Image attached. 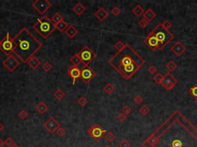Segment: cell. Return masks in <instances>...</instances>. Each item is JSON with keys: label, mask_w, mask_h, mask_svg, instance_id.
Segmentation results:
<instances>
[{"label": "cell", "mask_w": 197, "mask_h": 147, "mask_svg": "<svg viewBox=\"0 0 197 147\" xmlns=\"http://www.w3.org/2000/svg\"><path fill=\"white\" fill-rule=\"evenodd\" d=\"M145 63L146 61L129 44L109 60V64L125 80L131 78Z\"/></svg>", "instance_id": "obj_1"}, {"label": "cell", "mask_w": 197, "mask_h": 147, "mask_svg": "<svg viewBox=\"0 0 197 147\" xmlns=\"http://www.w3.org/2000/svg\"><path fill=\"white\" fill-rule=\"evenodd\" d=\"M12 38L16 45L13 53L23 63H27L31 57L35 56V54L43 45L26 27L21 29Z\"/></svg>", "instance_id": "obj_2"}, {"label": "cell", "mask_w": 197, "mask_h": 147, "mask_svg": "<svg viewBox=\"0 0 197 147\" xmlns=\"http://www.w3.org/2000/svg\"><path fill=\"white\" fill-rule=\"evenodd\" d=\"M33 28L44 39L47 38L55 31V29H56L55 25L52 22L51 18H49L46 15H43L41 18H39L34 24Z\"/></svg>", "instance_id": "obj_3"}, {"label": "cell", "mask_w": 197, "mask_h": 147, "mask_svg": "<svg viewBox=\"0 0 197 147\" xmlns=\"http://www.w3.org/2000/svg\"><path fill=\"white\" fill-rule=\"evenodd\" d=\"M159 41V50H162L169 44L174 38V35L162 26V23H159L156 28L151 32Z\"/></svg>", "instance_id": "obj_4"}, {"label": "cell", "mask_w": 197, "mask_h": 147, "mask_svg": "<svg viewBox=\"0 0 197 147\" xmlns=\"http://www.w3.org/2000/svg\"><path fill=\"white\" fill-rule=\"evenodd\" d=\"M15 47H16V45L13 41V38H11L9 33H7L2 40H1L0 50L6 55L9 56L14 51Z\"/></svg>", "instance_id": "obj_5"}, {"label": "cell", "mask_w": 197, "mask_h": 147, "mask_svg": "<svg viewBox=\"0 0 197 147\" xmlns=\"http://www.w3.org/2000/svg\"><path fill=\"white\" fill-rule=\"evenodd\" d=\"M78 55L81 58L82 63L84 64V66L89 65V64L92 63L96 58L95 53L87 45L82 48V49L79 52Z\"/></svg>", "instance_id": "obj_6"}, {"label": "cell", "mask_w": 197, "mask_h": 147, "mask_svg": "<svg viewBox=\"0 0 197 147\" xmlns=\"http://www.w3.org/2000/svg\"><path fill=\"white\" fill-rule=\"evenodd\" d=\"M87 133L94 140L98 142L106 133V130H105L99 124H96L89 129Z\"/></svg>", "instance_id": "obj_7"}, {"label": "cell", "mask_w": 197, "mask_h": 147, "mask_svg": "<svg viewBox=\"0 0 197 147\" xmlns=\"http://www.w3.org/2000/svg\"><path fill=\"white\" fill-rule=\"evenodd\" d=\"M96 76V73L93 71L92 67L89 66H83L81 68V76L80 78L82 81L86 84H89L93 78Z\"/></svg>", "instance_id": "obj_8"}, {"label": "cell", "mask_w": 197, "mask_h": 147, "mask_svg": "<svg viewBox=\"0 0 197 147\" xmlns=\"http://www.w3.org/2000/svg\"><path fill=\"white\" fill-rule=\"evenodd\" d=\"M32 6L39 14L44 15L45 12L52 7V3L48 0H36L33 2Z\"/></svg>", "instance_id": "obj_9"}, {"label": "cell", "mask_w": 197, "mask_h": 147, "mask_svg": "<svg viewBox=\"0 0 197 147\" xmlns=\"http://www.w3.org/2000/svg\"><path fill=\"white\" fill-rule=\"evenodd\" d=\"M2 64H3V66L6 67V69L8 70L9 71L12 72L15 71L19 66L20 62L16 58L14 55H10L2 62Z\"/></svg>", "instance_id": "obj_10"}, {"label": "cell", "mask_w": 197, "mask_h": 147, "mask_svg": "<svg viewBox=\"0 0 197 147\" xmlns=\"http://www.w3.org/2000/svg\"><path fill=\"white\" fill-rule=\"evenodd\" d=\"M43 127L51 134L55 133L60 127V123L58 122L54 117H50L47 121L43 123Z\"/></svg>", "instance_id": "obj_11"}, {"label": "cell", "mask_w": 197, "mask_h": 147, "mask_svg": "<svg viewBox=\"0 0 197 147\" xmlns=\"http://www.w3.org/2000/svg\"><path fill=\"white\" fill-rule=\"evenodd\" d=\"M67 74L69 76L70 78L72 79V84H75L76 83V80L78 78H80V76H81V69L79 67H77V66L72 65L70 66L67 70Z\"/></svg>", "instance_id": "obj_12"}, {"label": "cell", "mask_w": 197, "mask_h": 147, "mask_svg": "<svg viewBox=\"0 0 197 147\" xmlns=\"http://www.w3.org/2000/svg\"><path fill=\"white\" fill-rule=\"evenodd\" d=\"M144 42L146 43V45L148 47L150 48L151 50L154 51L156 49H158L159 46V41L156 39V38L152 35V33L150 32L149 35L146 36V38L144 40Z\"/></svg>", "instance_id": "obj_13"}, {"label": "cell", "mask_w": 197, "mask_h": 147, "mask_svg": "<svg viewBox=\"0 0 197 147\" xmlns=\"http://www.w3.org/2000/svg\"><path fill=\"white\" fill-rule=\"evenodd\" d=\"M171 51L174 53V55L176 56V57H180L181 55L184 53L186 50V48L185 47V45H183V44L179 41H176L174 45H172L171 47Z\"/></svg>", "instance_id": "obj_14"}, {"label": "cell", "mask_w": 197, "mask_h": 147, "mask_svg": "<svg viewBox=\"0 0 197 147\" xmlns=\"http://www.w3.org/2000/svg\"><path fill=\"white\" fill-rule=\"evenodd\" d=\"M94 16L98 19L99 22H104L108 16H109V12H107L103 7H101L94 13Z\"/></svg>", "instance_id": "obj_15"}, {"label": "cell", "mask_w": 197, "mask_h": 147, "mask_svg": "<svg viewBox=\"0 0 197 147\" xmlns=\"http://www.w3.org/2000/svg\"><path fill=\"white\" fill-rule=\"evenodd\" d=\"M72 10H73V12H75L77 15L80 16V15H82L86 12V6H85L84 5H82L81 2H78V3L72 8Z\"/></svg>", "instance_id": "obj_16"}, {"label": "cell", "mask_w": 197, "mask_h": 147, "mask_svg": "<svg viewBox=\"0 0 197 147\" xmlns=\"http://www.w3.org/2000/svg\"><path fill=\"white\" fill-rule=\"evenodd\" d=\"M156 17V13L152 10V8H148L147 10L145 11L143 14V18L150 22L152 21Z\"/></svg>", "instance_id": "obj_17"}, {"label": "cell", "mask_w": 197, "mask_h": 147, "mask_svg": "<svg viewBox=\"0 0 197 147\" xmlns=\"http://www.w3.org/2000/svg\"><path fill=\"white\" fill-rule=\"evenodd\" d=\"M78 32H79L77 30V29H76L75 26H73V25H69V26L68 27V29L66 30V32H65L66 35L70 39H73L75 38V36L78 34Z\"/></svg>", "instance_id": "obj_18"}, {"label": "cell", "mask_w": 197, "mask_h": 147, "mask_svg": "<svg viewBox=\"0 0 197 147\" xmlns=\"http://www.w3.org/2000/svg\"><path fill=\"white\" fill-rule=\"evenodd\" d=\"M177 80L171 74L170 72H167V73L163 76V80H162V84H166V83H172V84H176ZM161 84V85H162Z\"/></svg>", "instance_id": "obj_19"}, {"label": "cell", "mask_w": 197, "mask_h": 147, "mask_svg": "<svg viewBox=\"0 0 197 147\" xmlns=\"http://www.w3.org/2000/svg\"><path fill=\"white\" fill-rule=\"evenodd\" d=\"M35 110L39 113L40 114H44L48 110H49V106H47V104H45V102L41 101L40 103L37 104L35 106Z\"/></svg>", "instance_id": "obj_20"}, {"label": "cell", "mask_w": 197, "mask_h": 147, "mask_svg": "<svg viewBox=\"0 0 197 147\" xmlns=\"http://www.w3.org/2000/svg\"><path fill=\"white\" fill-rule=\"evenodd\" d=\"M27 64L30 66L31 68H33V69H36L37 67L40 65L41 61H40V60H39L38 57H36L35 56H33V57H31L30 59L28 61Z\"/></svg>", "instance_id": "obj_21"}, {"label": "cell", "mask_w": 197, "mask_h": 147, "mask_svg": "<svg viewBox=\"0 0 197 147\" xmlns=\"http://www.w3.org/2000/svg\"><path fill=\"white\" fill-rule=\"evenodd\" d=\"M69 26V25L68 23L63 19V20L61 21L59 24H57L55 25V29H57L60 32H66V30L68 29V27Z\"/></svg>", "instance_id": "obj_22"}, {"label": "cell", "mask_w": 197, "mask_h": 147, "mask_svg": "<svg viewBox=\"0 0 197 147\" xmlns=\"http://www.w3.org/2000/svg\"><path fill=\"white\" fill-rule=\"evenodd\" d=\"M132 12H133V14L135 15V16L140 17V16H141L142 15H143L145 11H144L143 8H142L140 5H136V6H135V7L133 8Z\"/></svg>", "instance_id": "obj_23"}, {"label": "cell", "mask_w": 197, "mask_h": 147, "mask_svg": "<svg viewBox=\"0 0 197 147\" xmlns=\"http://www.w3.org/2000/svg\"><path fill=\"white\" fill-rule=\"evenodd\" d=\"M54 97L57 100L60 101V100H62L64 99V97H66V94H65V92L63 90L60 89V88H58L56 91L53 94Z\"/></svg>", "instance_id": "obj_24"}, {"label": "cell", "mask_w": 197, "mask_h": 147, "mask_svg": "<svg viewBox=\"0 0 197 147\" xmlns=\"http://www.w3.org/2000/svg\"><path fill=\"white\" fill-rule=\"evenodd\" d=\"M70 61L72 62V65L77 66V67H79V64H82V61H81V58H80L79 56L78 53L75 54V55H74L73 56L70 58Z\"/></svg>", "instance_id": "obj_25"}, {"label": "cell", "mask_w": 197, "mask_h": 147, "mask_svg": "<svg viewBox=\"0 0 197 147\" xmlns=\"http://www.w3.org/2000/svg\"><path fill=\"white\" fill-rule=\"evenodd\" d=\"M103 90L105 91V93L107 94H112L115 90V87L113 86V84H111V83H108L107 84L104 86V88H103Z\"/></svg>", "instance_id": "obj_26"}, {"label": "cell", "mask_w": 197, "mask_h": 147, "mask_svg": "<svg viewBox=\"0 0 197 147\" xmlns=\"http://www.w3.org/2000/svg\"><path fill=\"white\" fill-rule=\"evenodd\" d=\"M51 20L52 22V23H53L55 25H56V24H59L61 21L63 20V17L62 16V15L60 14V12H56L53 16H52V18H51Z\"/></svg>", "instance_id": "obj_27"}, {"label": "cell", "mask_w": 197, "mask_h": 147, "mask_svg": "<svg viewBox=\"0 0 197 147\" xmlns=\"http://www.w3.org/2000/svg\"><path fill=\"white\" fill-rule=\"evenodd\" d=\"M105 139H106V141H108L109 143H113V141L116 139L115 133L111 132V131L106 132V133L105 134Z\"/></svg>", "instance_id": "obj_28"}, {"label": "cell", "mask_w": 197, "mask_h": 147, "mask_svg": "<svg viewBox=\"0 0 197 147\" xmlns=\"http://www.w3.org/2000/svg\"><path fill=\"white\" fill-rule=\"evenodd\" d=\"M166 67L169 70V72H172L176 69L177 64L173 61H169L166 64Z\"/></svg>", "instance_id": "obj_29"}, {"label": "cell", "mask_w": 197, "mask_h": 147, "mask_svg": "<svg viewBox=\"0 0 197 147\" xmlns=\"http://www.w3.org/2000/svg\"><path fill=\"white\" fill-rule=\"evenodd\" d=\"M152 80L156 82L157 84H162V80H163V76L160 73H156L154 77L152 78Z\"/></svg>", "instance_id": "obj_30"}, {"label": "cell", "mask_w": 197, "mask_h": 147, "mask_svg": "<svg viewBox=\"0 0 197 147\" xmlns=\"http://www.w3.org/2000/svg\"><path fill=\"white\" fill-rule=\"evenodd\" d=\"M77 103L81 107H85L88 104V100L85 97H80L77 100Z\"/></svg>", "instance_id": "obj_31"}, {"label": "cell", "mask_w": 197, "mask_h": 147, "mask_svg": "<svg viewBox=\"0 0 197 147\" xmlns=\"http://www.w3.org/2000/svg\"><path fill=\"white\" fill-rule=\"evenodd\" d=\"M150 108L148 107L147 106H146V104H144V105H142V106H141L140 108V113H141L142 116H146V115L150 113Z\"/></svg>", "instance_id": "obj_32"}, {"label": "cell", "mask_w": 197, "mask_h": 147, "mask_svg": "<svg viewBox=\"0 0 197 147\" xmlns=\"http://www.w3.org/2000/svg\"><path fill=\"white\" fill-rule=\"evenodd\" d=\"M125 46V43H123L122 41H118L116 43L115 45H114V48L116 49L118 51H122Z\"/></svg>", "instance_id": "obj_33"}, {"label": "cell", "mask_w": 197, "mask_h": 147, "mask_svg": "<svg viewBox=\"0 0 197 147\" xmlns=\"http://www.w3.org/2000/svg\"><path fill=\"white\" fill-rule=\"evenodd\" d=\"M18 116H19V118H20L22 120H26L28 118V116H29V113H28V112H27L25 109H23V110L19 112V113H18Z\"/></svg>", "instance_id": "obj_34"}, {"label": "cell", "mask_w": 197, "mask_h": 147, "mask_svg": "<svg viewBox=\"0 0 197 147\" xmlns=\"http://www.w3.org/2000/svg\"><path fill=\"white\" fill-rule=\"evenodd\" d=\"M42 68L44 70V71L49 72L52 68V65L51 64V63H49V61H46V62L43 64V66H42Z\"/></svg>", "instance_id": "obj_35"}, {"label": "cell", "mask_w": 197, "mask_h": 147, "mask_svg": "<svg viewBox=\"0 0 197 147\" xmlns=\"http://www.w3.org/2000/svg\"><path fill=\"white\" fill-rule=\"evenodd\" d=\"M143 97L141 96V95H140V94H137V95H135V97H134L133 98V101L134 103H135V104H137V105H140V104H141L143 102Z\"/></svg>", "instance_id": "obj_36"}, {"label": "cell", "mask_w": 197, "mask_h": 147, "mask_svg": "<svg viewBox=\"0 0 197 147\" xmlns=\"http://www.w3.org/2000/svg\"><path fill=\"white\" fill-rule=\"evenodd\" d=\"M55 133H56V135H57L58 136L60 137V138H62V137H63V136H66V131L65 130H64L62 127H60V128L58 129L57 131L55 132Z\"/></svg>", "instance_id": "obj_37"}, {"label": "cell", "mask_w": 197, "mask_h": 147, "mask_svg": "<svg viewBox=\"0 0 197 147\" xmlns=\"http://www.w3.org/2000/svg\"><path fill=\"white\" fill-rule=\"evenodd\" d=\"M119 147H131V143H129L126 139H123V140L119 143Z\"/></svg>", "instance_id": "obj_38"}, {"label": "cell", "mask_w": 197, "mask_h": 147, "mask_svg": "<svg viewBox=\"0 0 197 147\" xmlns=\"http://www.w3.org/2000/svg\"><path fill=\"white\" fill-rule=\"evenodd\" d=\"M132 112V108L128 105H125V106H123V109H122V113H124L125 115L128 116V115Z\"/></svg>", "instance_id": "obj_39"}, {"label": "cell", "mask_w": 197, "mask_h": 147, "mask_svg": "<svg viewBox=\"0 0 197 147\" xmlns=\"http://www.w3.org/2000/svg\"><path fill=\"white\" fill-rule=\"evenodd\" d=\"M189 94L195 98L197 97V84L194 85L193 88H191L189 89Z\"/></svg>", "instance_id": "obj_40"}, {"label": "cell", "mask_w": 197, "mask_h": 147, "mask_svg": "<svg viewBox=\"0 0 197 147\" xmlns=\"http://www.w3.org/2000/svg\"><path fill=\"white\" fill-rule=\"evenodd\" d=\"M111 13H112L113 15H114V16H118V15H119L120 13H121V10L119 9V7L116 6V7H114V8L111 10Z\"/></svg>", "instance_id": "obj_41"}, {"label": "cell", "mask_w": 197, "mask_h": 147, "mask_svg": "<svg viewBox=\"0 0 197 147\" xmlns=\"http://www.w3.org/2000/svg\"><path fill=\"white\" fill-rule=\"evenodd\" d=\"M149 22H148L146 19H145V18H142L141 20L139 22V24H140V26L141 27V28H142V29H145L146 26H147L148 24H149Z\"/></svg>", "instance_id": "obj_42"}, {"label": "cell", "mask_w": 197, "mask_h": 147, "mask_svg": "<svg viewBox=\"0 0 197 147\" xmlns=\"http://www.w3.org/2000/svg\"><path fill=\"white\" fill-rule=\"evenodd\" d=\"M5 143H6V145L8 146L9 147H10L12 146V145H14L16 143H15V141L13 140L11 137H8V138H6V139L5 140Z\"/></svg>", "instance_id": "obj_43"}, {"label": "cell", "mask_w": 197, "mask_h": 147, "mask_svg": "<svg viewBox=\"0 0 197 147\" xmlns=\"http://www.w3.org/2000/svg\"><path fill=\"white\" fill-rule=\"evenodd\" d=\"M162 85L164 87L165 89H166V90L169 91V90H171L172 88H174L176 84H172V83H166V84H162Z\"/></svg>", "instance_id": "obj_44"}, {"label": "cell", "mask_w": 197, "mask_h": 147, "mask_svg": "<svg viewBox=\"0 0 197 147\" xmlns=\"http://www.w3.org/2000/svg\"><path fill=\"white\" fill-rule=\"evenodd\" d=\"M162 24V26L164 27L166 29H167V30H169V29H170L171 27H172V23H171L169 20L164 21V22H163Z\"/></svg>", "instance_id": "obj_45"}, {"label": "cell", "mask_w": 197, "mask_h": 147, "mask_svg": "<svg viewBox=\"0 0 197 147\" xmlns=\"http://www.w3.org/2000/svg\"><path fill=\"white\" fill-rule=\"evenodd\" d=\"M126 118H127V116L124 114V113H119V114L118 115V116H117V119H118V120H119V122H121V123L124 122V121L126 120Z\"/></svg>", "instance_id": "obj_46"}, {"label": "cell", "mask_w": 197, "mask_h": 147, "mask_svg": "<svg viewBox=\"0 0 197 147\" xmlns=\"http://www.w3.org/2000/svg\"><path fill=\"white\" fill-rule=\"evenodd\" d=\"M148 71L150 72L151 74H154V75H155V74L157 73V67H156L155 65H151L150 67H149Z\"/></svg>", "instance_id": "obj_47"}, {"label": "cell", "mask_w": 197, "mask_h": 147, "mask_svg": "<svg viewBox=\"0 0 197 147\" xmlns=\"http://www.w3.org/2000/svg\"><path fill=\"white\" fill-rule=\"evenodd\" d=\"M5 145H6V143H5V141H3L2 139H0V147H4Z\"/></svg>", "instance_id": "obj_48"}, {"label": "cell", "mask_w": 197, "mask_h": 147, "mask_svg": "<svg viewBox=\"0 0 197 147\" xmlns=\"http://www.w3.org/2000/svg\"><path fill=\"white\" fill-rule=\"evenodd\" d=\"M3 130H4V126L2 125V123H0V133H1Z\"/></svg>", "instance_id": "obj_49"}, {"label": "cell", "mask_w": 197, "mask_h": 147, "mask_svg": "<svg viewBox=\"0 0 197 147\" xmlns=\"http://www.w3.org/2000/svg\"><path fill=\"white\" fill-rule=\"evenodd\" d=\"M10 147H19V146H18V145H17L16 143H15L14 145H12V146H10Z\"/></svg>", "instance_id": "obj_50"}, {"label": "cell", "mask_w": 197, "mask_h": 147, "mask_svg": "<svg viewBox=\"0 0 197 147\" xmlns=\"http://www.w3.org/2000/svg\"><path fill=\"white\" fill-rule=\"evenodd\" d=\"M195 100H196V103H197V97H196V99H195Z\"/></svg>", "instance_id": "obj_51"}, {"label": "cell", "mask_w": 197, "mask_h": 147, "mask_svg": "<svg viewBox=\"0 0 197 147\" xmlns=\"http://www.w3.org/2000/svg\"><path fill=\"white\" fill-rule=\"evenodd\" d=\"M104 147H110V146H105Z\"/></svg>", "instance_id": "obj_52"}, {"label": "cell", "mask_w": 197, "mask_h": 147, "mask_svg": "<svg viewBox=\"0 0 197 147\" xmlns=\"http://www.w3.org/2000/svg\"><path fill=\"white\" fill-rule=\"evenodd\" d=\"M0 45H1V41H0Z\"/></svg>", "instance_id": "obj_53"}, {"label": "cell", "mask_w": 197, "mask_h": 147, "mask_svg": "<svg viewBox=\"0 0 197 147\" xmlns=\"http://www.w3.org/2000/svg\"><path fill=\"white\" fill-rule=\"evenodd\" d=\"M0 107H1V105H0Z\"/></svg>", "instance_id": "obj_54"}]
</instances>
